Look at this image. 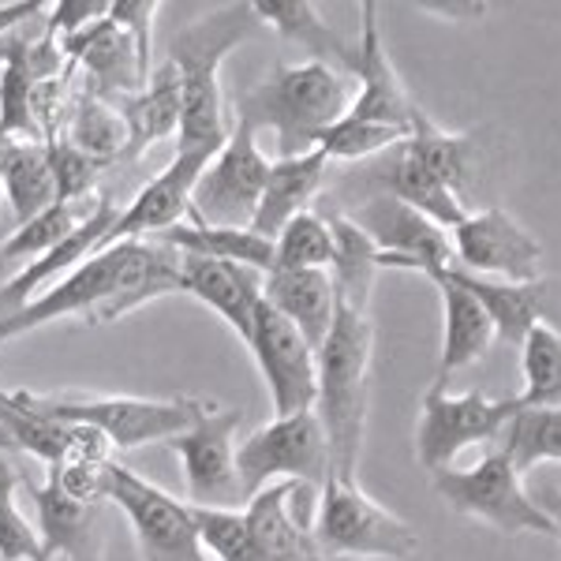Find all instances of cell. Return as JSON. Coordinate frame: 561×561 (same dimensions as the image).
Returning a JSON list of instances; mask_svg holds the SVG:
<instances>
[{"mask_svg": "<svg viewBox=\"0 0 561 561\" xmlns=\"http://www.w3.org/2000/svg\"><path fill=\"white\" fill-rule=\"evenodd\" d=\"M124 121H128V153L124 158H142L153 142L180 139V124H184V83L173 60H165L158 71H150L147 87L121 105Z\"/></svg>", "mask_w": 561, "mask_h": 561, "instance_id": "24", "label": "cell"}, {"mask_svg": "<svg viewBox=\"0 0 561 561\" xmlns=\"http://www.w3.org/2000/svg\"><path fill=\"white\" fill-rule=\"evenodd\" d=\"M520 409V397H486L479 389L449 393L446 386H431L415 423V457L431 476L446 472L465 449L505 438Z\"/></svg>", "mask_w": 561, "mask_h": 561, "instance_id": "9", "label": "cell"}, {"mask_svg": "<svg viewBox=\"0 0 561 561\" xmlns=\"http://www.w3.org/2000/svg\"><path fill=\"white\" fill-rule=\"evenodd\" d=\"M150 240L176 251V255L240 262V266H251V270H259V274L274 270V240L259 237V232H251V229H206V225L180 221Z\"/></svg>", "mask_w": 561, "mask_h": 561, "instance_id": "29", "label": "cell"}, {"mask_svg": "<svg viewBox=\"0 0 561 561\" xmlns=\"http://www.w3.org/2000/svg\"><path fill=\"white\" fill-rule=\"evenodd\" d=\"M94 203L98 198H90V203H53L49 210L31 217V221L20 225V229L4 240L0 259L4 262H23L26 259V266L45 259L53 248H60V243H65L71 232L87 221V214L94 210Z\"/></svg>", "mask_w": 561, "mask_h": 561, "instance_id": "33", "label": "cell"}, {"mask_svg": "<svg viewBox=\"0 0 561 561\" xmlns=\"http://www.w3.org/2000/svg\"><path fill=\"white\" fill-rule=\"evenodd\" d=\"M262 31L255 4H225L203 20L180 26L169 42V60L184 83V124L176 150L217 153L229 142V102L221 90V65L232 49L251 42Z\"/></svg>", "mask_w": 561, "mask_h": 561, "instance_id": "3", "label": "cell"}, {"mask_svg": "<svg viewBox=\"0 0 561 561\" xmlns=\"http://www.w3.org/2000/svg\"><path fill=\"white\" fill-rule=\"evenodd\" d=\"M240 423V409H217V404H210V412L192 431L180 434L176 442H169V449L184 465L187 502L195 510H240V505H248L237 465Z\"/></svg>", "mask_w": 561, "mask_h": 561, "instance_id": "13", "label": "cell"}, {"mask_svg": "<svg viewBox=\"0 0 561 561\" xmlns=\"http://www.w3.org/2000/svg\"><path fill=\"white\" fill-rule=\"evenodd\" d=\"M337 237L333 221L322 214H300L280 229L274 240V270H333Z\"/></svg>", "mask_w": 561, "mask_h": 561, "instance_id": "34", "label": "cell"}, {"mask_svg": "<svg viewBox=\"0 0 561 561\" xmlns=\"http://www.w3.org/2000/svg\"><path fill=\"white\" fill-rule=\"evenodd\" d=\"M356 94L348 76L333 65L304 60L285 65L277 60L266 76L237 102V121L251 128H270L277 135V158H300L319 150L322 135L345 121Z\"/></svg>", "mask_w": 561, "mask_h": 561, "instance_id": "4", "label": "cell"}, {"mask_svg": "<svg viewBox=\"0 0 561 561\" xmlns=\"http://www.w3.org/2000/svg\"><path fill=\"white\" fill-rule=\"evenodd\" d=\"M449 240H454V259L465 274L513 280V285L542 280L539 237L502 206L472 210L457 229H449Z\"/></svg>", "mask_w": 561, "mask_h": 561, "instance_id": "15", "label": "cell"}, {"mask_svg": "<svg viewBox=\"0 0 561 561\" xmlns=\"http://www.w3.org/2000/svg\"><path fill=\"white\" fill-rule=\"evenodd\" d=\"M108 465H98V460H60V465L49 468V479L45 483L57 486L60 494H68L71 502L83 505H102L108 502Z\"/></svg>", "mask_w": 561, "mask_h": 561, "instance_id": "40", "label": "cell"}, {"mask_svg": "<svg viewBox=\"0 0 561 561\" xmlns=\"http://www.w3.org/2000/svg\"><path fill=\"white\" fill-rule=\"evenodd\" d=\"M237 465L248 502L266 486H274L277 479L280 483H307L322 491L325 479L333 476L330 442H325L322 420L314 412L285 415V420L251 431L237 446Z\"/></svg>", "mask_w": 561, "mask_h": 561, "instance_id": "12", "label": "cell"}, {"mask_svg": "<svg viewBox=\"0 0 561 561\" xmlns=\"http://www.w3.org/2000/svg\"><path fill=\"white\" fill-rule=\"evenodd\" d=\"M161 296H184L180 255L153 240H128L90 255L83 266L34 296L12 319H0V345L34 333L57 319H83L105 325L139 311Z\"/></svg>", "mask_w": 561, "mask_h": 561, "instance_id": "1", "label": "cell"}, {"mask_svg": "<svg viewBox=\"0 0 561 561\" xmlns=\"http://www.w3.org/2000/svg\"><path fill=\"white\" fill-rule=\"evenodd\" d=\"M34 15H42V0H23V4H0V38L15 31V26L31 23Z\"/></svg>", "mask_w": 561, "mask_h": 561, "instance_id": "43", "label": "cell"}, {"mask_svg": "<svg viewBox=\"0 0 561 561\" xmlns=\"http://www.w3.org/2000/svg\"><path fill=\"white\" fill-rule=\"evenodd\" d=\"M180 277H184V296H195L229 325L232 333L248 345L255 330V314L262 307V277L259 270L240 266V262L180 255Z\"/></svg>", "mask_w": 561, "mask_h": 561, "instance_id": "19", "label": "cell"}, {"mask_svg": "<svg viewBox=\"0 0 561 561\" xmlns=\"http://www.w3.org/2000/svg\"><path fill=\"white\" fill-rule=\"evenodd\" d=\"M476 173V147L472 135L446 131L427 113L415 121V128L401 147H393L382 158L367 161L364 176L375 184L370 195H389L397 203L412 206L423 217H431L442 229H457L468 214L465 192Z\"/></svg>", "mask_w": 561, "mask_h": 561, "instance_id": "2", "label": "cell"}, {"mask_svg": "<svg viewBox=\"0 0 561 561\" xmlns=\"http://www.w3.org/2000/svg\"><path fill=\"white\" fill-rule=\"evenodd\" d=\"M502 449L520 476L536 472L539 465H561V409H520L505 431Z\"/></svg>", "mask_w": 561, "mask_h": 561, "instance_id": "35", "label": "cell"}, {"mask_svg": "<svg viewBox=\"0 0 561 561\" xmlns=\"http://www.w3.org/2000/svg\"><path fill=\"white\" fill-rule=\"evenodd\" d=\"M108 0H65V4H57L49 12V38H57V42H68V38H76V34H83L90 31L94 23H102L105 15H108Z\"/></svg>", "mask_w": 561, "mask_h": 561, "instance_id": "41", "label": "cell"}, {"mask_svg": "<svg viewBox=\"0 0 561 561\" xmlns=\"http://www.w3.org/2000/svg\"><path fill=\"white\" fill-rule=\"evenodd\" d=\"M460 285L486 307V314L494 319V330L505 345H524V337L531 333V325L542 322V304H547V285L531 280V285H513V280H491L465 274L460 266H449Z\"/></svg>", "mask_w": 561, "mask_h": 561, "instance_id": "28", "label": "cell"}, {"mask_svg": "<svg viewBox=\"0 0 561 561\" xmlns=\"http://www.w3.org/2000/svg\"><path fill=\"white\" fill-rule=\"evenodd\" d=\"M158 12H161V4H153V0H116V4L108 8V20H116L131 31L147 71H150V57H153V20H158Z\"/></svg>", "mask_w": 561, "mask_h": 561, "instance_id": "42", "label": "cell"}, {"mask_svg": "<svg viewBox=\"0 0 561 561\" xmlns=\"http://www.w3.org/2000/svg\"><path fill=\"white\" fill-rule=\"evenodd\" d=\"M330 221L333 237H337V262L330 270L333 288H337V304L367 307L370 311V293H375V280L382 274L375 240L348 214H333Z\"/></svg>", "mask_w": 561, "mask_h": 561, "instance_id": "30", "label": "cell"}, {"mask_svg": "<svg viewBox=\"0 0 561 561\" xmlns=\"http://www.w3.org/2000/svg\"><path fill=\"white\" fill-rule=\"evenodd\" d=\"M348 217L375 240L382 274L386 270H412V274H420V277H431V274H438V270L457 266L449 229L434 225L431 217L397 203V198L364 195L348 210Z\"/></svg>", "mask_w": 561, "mask_h": 561, "instance_id": "14", "label": "cell"}, {"mask_svg": "<svg viewBox=\"0 0 561 561\" xmlns=\"http://www.w3.org/2000/svg\"><path fill=\"white\" fill-rule=\"evenodd\" d=\"M23 491L34 497V513H38L45 561H57V558L98 561V550H94L98 505L71 502L68 494H60L57 486H49V483L31 486L23 479Z\"/></svg>", "mask_w": 561, "mask_h": 561, "instance_id": "25", "label": "cell"}, {"mask_svg": "<svg viewBox=\"0 0 561 561\" xmlns=\"http://www.w3.org/2000/svg\"><path fill=\"white\" fill-rule=\"evenodd\" d=\"M370 359H375V322L367 307L337 304V319L319 348V401L330 460L337 479H356L364 454L367 409H370Z\"/></svg>", "mask_w": 561, "mask_h": 561, "instance_id": "5", "label": "cell"}, {"mask_svg": "<svg viewBox=\"0 0 561 561\" xmlns=\"http://www.w3.org/2000/svg\"><path fill=\"white\" fill-rule=\"evenodd\" d=\"M325 169H330V158H325L322 150L300 153V158H277L274 165H270L266 192H262L251 232H259V237H266V240H277L280 229H285L293 217L311 210V203L319 198L325 184Z\"/></svg>", "mask_w": 561, "mask_h": 561, "instance_id": "23", "label": "cell"}, {"mask_svg": "<svg viewBox=\"0 0 561 561\" xmlns=\"http://www.w3.org/2000/svg\"><path fill=\"white\" fill-rule=\"evenodd\" d=\"M108 502L131 524L142 561H214L198 531L195 505L161 491L121 460L108 468Z\"/></svg>", "mask_w": 561, "mask_h": 561, "instance_id": "11", "label": "cell"}, {"mask_svg": "<svg viewBox=\"0 0 561 561\" xmlns=\"http://www.w3.org/2000/svg\"><path fill=\"white\" fill-rule=\"evenodd\" d=\"M255 15L262 26L277 31L285 42L300 45L311 60L341 65L352 76V68H356V49L345 45V38L322 20V12L314 4H304V0H262V4H255Z\"/></svg>", "mask_w": 561, "mask_h": 561, "instance_id": "27", "label": "cell"}, {"mask_svg": "<svg viewBox=\"0 0 561 561\" xmlns=\"http://www.w3.org/2000/svg\"><path fill=\"white\" fill-rule=\"evenodd\" d=\"M524 409H561V333L550 322H536L520 345Z\"/></svg>", "mask_w": 561, "mask_h": 561, "instance_id": "32", "label": "cell"}, {"mask_svg": "<svg viewBox=\"0 0 561 561\" xmlns=\"http://www.w3.org/2000/svg\"><path fill=\"white\" fill-rule=\"evenodd\" d=\"M198 531L214 561H266L243 510H198Z\"/></svg>", "mask_w": 561, "mask_h": 561, "instance_id": "38", "label": "cell"}, {"mask_svg": "<svg viewBox=\"0 0 561 561\" xmlns=\"http://www.w3.org/2000/svg\"><path fill=\"white\" fill-rule=\"evenodd\" d=\"M23 401L49 420L90 423L116 449L158 446V442L169 446L210 412V401H198V397H165V401H153V397H53L23 389Z\"/></svg>", "mask_w": 561, "mask_h": 561, "instance_id": "6", "label": "cell"}, {"mask_svg": "<svg viewBox=\"0 0 561 561\" xmlns=\"http://www.w3.org/2000/svg\"><path fill=\"white\" fill-rule=\"evenodd\" d=\"M210 158H214L210 150H176V158L153 180H147L142 192L121 210L116 225L105 237V248H116V243H128V240H150L184 221L187 206H192V192L198 176H203V169L210 165Z\"/></svg>", "mask_w": 561, "mask_h": 561, "instance_id": "18", "label": "cell"}, {"mask_svg": "<svg viewBox=\"0 0 561 561\" xmlns=\"http://www.w3.org/2000/svg\"><path fill=\"white\" fill-rule=\"evenodd\" d=\"M53 161V180H57V203H90L98 198V176H102V161L87 158L83 150H76L68 139L45 142Z\"/></svg>", "mask_w": 561, "mask_h": 561, "instance_id": "39", "label": "cell"}, {"mask_svg": "<svg viewBox=\"0 0 561 561\" xmlns=\"http://www.w3.org/2000/svg\"><path fill=\"white\" fill-rule=\"evenodd\" d=\"M434 494L460 513L465 520H479L502 536H550L558 539V528L542 505L531 502L524 491V476L517 472L513 457L505 449H491L476 468H446L434 472Z\"/></svg>", "mask_w": 561, "mask_h": 561, "instance_id": "8", "label": "cell"}, {"mask_svg": "<svg viewBox=\"0 0 561 561\" xmlns=\"http://www.w3.org/2000/svg\"><path fill=\"white\" fill-rule=\"evenodd\" d=\"M57 139H68L76 150H83L87 158L102 161V165H113L116 158L128 153V121L116 105H108L105 98L83 90V98L76 102L68 116V135H57Z\"/></svg>", "mask_w": 561, "mask_h": 561, "instance_id": "31", "label": "cell"}, {"mask_svg": "<svg viewBox=\"0 0 561 561\" xmlns=\"http://www.w3.org/2000/svg\"><path fill=\"white\" fill-rule=\"evenodd\" d=\"M412 131L393 128V124H375V121H356V116H345L337 121L330 131L322 135L319 150L330 161H348V165H364V161H375L389 153L393 147H401Z\"/></svg>", "mask_w": 561, "mask_h": 561, "instance_id": "36", "label": "cell"}, {"mask_svg": "<svg viewBox=\"0 0 561 561\" xmlns=\"http://www.w3.org/2000/svg\"><path fill=\"white\" fill-rule=\"evenodd\" d=\"M270 165L274 161L262 153L259 131L251 124L237 121L229 131V142L210 158L203 169L192 206H187V221L206 225V229H251L266 192Z\"/></svg>", "mask_w": 561, "mask_h": 561, "instance_id": "10", "label": "cell"}, {"mask_svg": "<svg viewBox=\"0 0 561 561\" xmlns=\"http://www.w3.org/2000/svg\"><path fill=\"white\" fill-rule=\"evenodd\" d=\"M248 348L255 356L262 382H266L274 420L314 412V401H319V352L307 345L304 333L288 319H280L266 300L255 314Z\"/></svg>", "mask_w": 561, "mask_h": 561, "instance_id": "16", "label": "cell"}, {"mask_svg": "<svg viewBox=\"0 0 561 561\" xmlns=\"http://www.w3.org/2000/svg\"><path fill=\"white\" fill-rule=\"evenodd\" d=\"M434 288H438V300H442V356H438V382L434 386H446L457 370L479 364V359L491 352V345L497 341L494 319L486 314V307L468 293L460 280L449 274V270H438V274L427 277Z\"/></svg>", "mask_w": 561, "mask_h": 561, "instance_id": "21", "label": "cell"}, {"mask_svg": "<svg viewBox=\"0 0 561 561\" xmlns=\"http://www.w3.org/2000/svg\"><path fill=\"white\" fill-rule=\"evenodd\" d=\"M262 296L280 319H288L319 352L337 319V288L330 270H270L262 277Z\"/></svg>", "mask_w": 561, "mask_h": 561, "instance_id": "22", "label": "cell"}, {"mask_svg": "<svg viewBox=\"0 0 561 561\" xmlns=\"http://www.w3.org/2000/svg\"><path fill=\"white\" fill-rule=\"evenodd\" d=\"M359 45H356V102H352L348 116L356 121H375V124H393V128L412 131L415 121L423 116L420 102L409 94L404 79L397 76L393 60H389L382 23H378V8L364 4L359 8Z\"/></svg>", "mask_w": 561, "mask_h": 561, "instance_id": "17", "label": "cell"}, {"mask_svg": "<svg viewBox=\"0 0 561 561\" xmlns=\"http://www.w3.org/2000/svg\"><path fill=\"white\" fill-rule=\"evenodd\" d=\"M23 479L8 460H0V561H45L42 531L20 510Z\"/></svg>", "mask_w": 561, "mask_h": 561, "instance_id": "37", "label": "cell"}, {"mask_svg": "<svg viewBox=\"0 0 561 561\" xmlns=\"http://www.w3.org/2000/svg\"><path fill=\"white\" fill-rule=\"evenodd\" d=\"M314 547L333 561H409L420 550V536L356 479L330 476L319 494Z\"/></svg>", "mask_w": 561, "mask_h": 561, "instance_id": "7", "label": "cell"}, {"mask_svg": "<svg viewBox=\"0 0 561 561\" xmlns=\"http://www.w3.org/2000/svg\"><path fill=\"white\" fill-rule=\"evenodd\" d=\"M65 45L68 65H79L87 71V90L98 98L108 94H128L135 98L142 87H147L150 71L139 57V45H135L128 26H121L116 20L94 23L90 31L76 34V38L60 42Z\"/></svg>", "mask_w": 561, "mask_h": 561, "instance_id": "20", "label": "cell"}, {"mask_svg": "<svg viewBox=\"0 0 561 561\" xmlns=\"http://www.w3.org/2000/svg\"><path fill=\"white\" fill-rule=\"evenodd\" d=\"M0 187L8 195L15 221L26 225L57 203V180H53L49 147L34 139L0 142Z\"/></svg>", "mask_w": 561, "mask_h": 561, "instance_id": "26", "label": "cell"}, {"mask_svg": "<svg viewBox=\"0 0 561 561\" xmlns=\"http://www.w3.org/2000/svg\"><path fill=\"white\" fill-rule=\"evenodd\" d=\"M542 510H547V513H550V520H554V528H558V542H561V494L550 497V502L542 505Z\"/></svg>", "mask_w": 561, "mask_h": 561, "instance_id": "44", "label": "cell"}]
</instances>
